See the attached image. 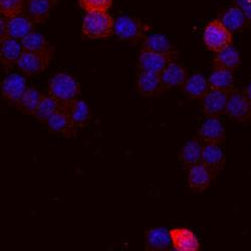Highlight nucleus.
I'll return each mask as SVG.
<instances>
[{
    "label": "nucleus",
    "mask_w": 251,
    "mask_h": 251,
    "mask_svg": "<svg viewBox=\"0 0 251 251\" xmlns=\"http://www.w3.org/2000/svg\"><path fill=\"white\" fill-rule=\"evenodd\" d=\"M64 108L77 128H83L88 125L91 119V110L85 100L75 99L68 103H64Z\"/></svg>",
    "instance_id": "nucleus-22"
},
{
    "label": "nucleus",
    "mask_w": 251,
    "mask_h": 251,
    "mask_svg": "<svg viewBox=\"0 0 251 251\" xmlns=\"http://www.w3.org/2000/svg\"><path fill=\"white\" fill-rule=\"evenodd\" d=\"M137 89L142 96L152 97L160 94L164 89L161 75L153 72L141 71L137 79Z\"/></svg>",
    "instance_id": "nucleus-16"
},
{
    "label": "nucleus",
    "mask_w": 251,
    "mask_h": 251,
    "mask_svg": "<svg viewBox=\"0 0 251 251\" xmlns=\"http://www.w3.org/2000/svg\"><path fill=\"white\" fill-rule=\"evenodd\" d=\"M201 163L212 172L214 177L222 171L225 164V156L219 145L205 144L203 146Z\"/></svg>",
    "instance_id": "nucleus-17"
},
{
    "label": "nucleus",
    "mask_w": 251,
    "mask_h": 251,
    "mask_svg": "<svg viewBox=\"0 0 251 251\" xmlns=\"http://www.w3.org/2000/svg\"><path fill=\"white\" fill-rule=\"evenodd\" d=\"M41 97H43V94H41L38 90H36L33 87H28L25 93L24 94L23 98L20 99L16 107L20 112L25 115L34 116Z\"/></svg>",
    "instance_id": "nucleus-29"
},
{
    "label": "nucleus",
    "mask_w": 251,
    "mask_h": 251,
    "mask_svg": "<svg viewBox=\"0 0 251 251\" xmlns=\"http://www.w3.org/2000/svg\"><path fill=\"white\" fill-rule=\"evenodd\" d=\"M146 248L153 251H164L168 250L172 245L170 231L166 228L159 227L150 229L146 233L145 238Z\"/></svg>",
    "instance_id": "nucleus-20"
},
{
    "label": "nucleus",
    "mask_w": 251,
    "mask_h": 251,
    "mask_svg": "<svg viewBox=\"0 0 251 251\" xmlns=\"http://www.w3.org/2000/svg\"><path fill=\"white\" fill-rule=\"evenodd\" d=\"M62 107V102L52 97L50 94L44 95L40 99L34 117L41 123L47 124L50 118Z\"/></svg>",
    "instance_id": "nucleus-28"
},
{
    "label": "nucleus",
    "mask_w": 251,
    "mask_h": 251,
    "mask_svg": "<svg viewBox=\"0 0 251 251\" xmlns=\"http://www.w3.org/2000/svg\"><path fill=\"white\" fill-rule=\"evenodd\" d=\"M142 50L162 54L176 55L175 49L169 38L160 33L150 34L146 36L143 43Z\"/></svg>",
    "instance_id": "nucleus-24"
},
{
    "label": "nucleus",
    "mask_w": 251,
    "mask_h": 251,
    "mask_svg": "<svg viewBox=\"0 0 251 251\" xmlns=\"http://www.w3.org/2000/svg\"><path fill=\"white\" fill-rule=\"evenodd\" d=\"M53 5L50 0H26L25 12L35 25H41L49 19Z\"/></svg>",
    "instance_id": "nucleus-23"
},
{
    "label": "nucleus",
    "mask_w": 251,
    "mask_h": 251,
    "mask_svg": "<svg viewBox=\"0 0 251 251\" xmlns=\"http://www.w3.org/2000/svg\"><path fill=\"white\" fill-rule=\"evenodd\" d=\"M199 139L205 144L220 145L225 140V130L223 124L217 117H208L199 129Z\"/></svg>",
    "instance_id": "nucleus-9"
},
{
    "label": "nucleus",
    "mask_w": 251,
    "mask_h": 251,
    "mask_svg": "<svg viewBox=\"0 0 251 251\" xmlns=\"http://www.w3.org/2000/svg\"><path fill=\"white\" fill-rule=\"evenodd\" d=\"M0 39H4L7 37V17L1 15L0 18Z\"/></svg>",
    "instance_id": "nucleus-33"
},
{
    "label": "nucleus",
    "mask_w": 251,
    "mask_h": 251,
    "mask_svg": "<svg viewBox=\"0 0 251 251\" xmlns=\"http://www.w3.org/2000/svg\"><path fill=\"white\" fill-rule=\"evenodd\" d=\"M50 1H51L53 4H55V3H57L58 1H60V0H50Z\"/></svg>",
    "instance_id": "nucleus-37"
},
{
    "label": "nucleus",
    "mask_w": 251,
    "mask_h": 251,
    "mask_svg": "<svg viewBox=\"0 0 251 251\" xmlns=\"http://www.w3.org/2000/svg\"><path fill=\"white\" fill-rule=\"evenodd\" d=\"M27 88L25 76L18 74H11L1 82V95L8 103L17 106Z\"/></svg>",
    "instance_id": "nucleus-7"
},
{
    "label": "nucleus",
    "mask_w": 251,
    "mask_h": 251,
    "mask_svg": "<svg viewBox=\"0 0 251 251\" xmlns=\"http://www.w3.org/2000/svg\"><path fill=\"white\" fill-rule=\"evenodd\" d=\"M34 23L24 12L12 17H7V37L22 40L34 31Z\"/></svg>",
    "instance_id": "nucleus-15"
},
{
    "label": "nucleus",
    "mask_w": 251,
    "mask_h": 251,
    "mask_svg": "<svg viewBox=\"0 0 251 251\" xmlns=\"http://www.w3.org/2000/svg\"><path fill=\"white\" fill-rule=\"evenodd\" d=\"M208 83L212 90L231 93L234 91L233 72L214 68L211 75H209Z\"/></svg>",
    "instance_id": "nucleus-25"
},
{
    "label": "nucleus",
    "mask_w": 251,
    "mask_h": 251,
    "mask_svg": "<svg viewBox=\"0 0 251 251\" xmlns=\"http://www.w3.org/2000/svg\"><path fill=\"white\" fill-rule=\"evenodd\" d=\"M219 20L231 32L243 30L249 23L243 9L236 4L223 11Z\"/></svg>",
    "instance_id": "nucleus-19"
},
{
    "label": "nucleus",
    "mask_w": 251,
    "mask_h": 251,
    "mask_svg": "<svg viewBox=\"0 0 251 251\" xmlns=\"http://www.w3.org/2000/svg\"><path fill=\"white\" fill-rule=\"evenodd\" d=\"M82 35L91 39H106L115 34V19L108 11L87 12L81 25Z\"/></svg>",
    "instance_id": "nucleus-1"
},
{
    "label": "nucleus",
    "mask_w": 251,
    "mask_h": 251,
    "mask_svg": "<svg viewBox=\"0 0 251 251\" xmlns=\"http://www.w3.org/2000/svg\"><path fill=\"white\" fill-rule=\"evenodd\" d=\"M54 49L44 51L24 50L17 61V68L23 74L30 76L44 73L53 58Z\"/></svg>",
    "instance_id": "nucleus-5"
},
{
    "label": "nucleus",
    "mask_w": 251,
    "mask_h": 251,
    "mask_svg": "<svg viewBox=\"0 0 251 251\" xmlns=\"http://www.w3.org/2000/svg\"><path fill=\"white\" fill-rule=\"evenodd\" d=\"M47 125L52 133L61 135L66 138L75 137L78 129L71 119L67 110L64 108V103H62V107L50 118Z\"/></svg>",
    "instance_id": "nucleus-8"
},
{
    "label": "nucleus",
    "mask_w": 251,
    "mask_h": 251,
    "mask_svg": "<svg viewBox=\"0 0 251 251\" xmlns=\"http://www.w3.org/2000/svg\"><path fill=\"white\" fill-rule=\"evenodd\" d=\"M176 55L162 54L142 50L139 56V68L141 71L160 74L165 70Z\"/></svg>",
    "instance_id": "nucleus-11"
},
{
    "label": "nucleus",
    "mask_w": 251,
    "mask_h": 251,
    "mask_svg": "<svg viewBox=\"0 0 251 251\" xmlns=\"http://www.w3.org/2000/svg\"><path fill=\"white\" fill-rule=\"evenodd\" d=\"M214 175L202 163L192 166L188 173V185L194 192L206 191L212 183Z\"/></svg>",
    "instance_id": "nucleus-12"
},
{
    "label": "nucleus",
    "mask_w": 251,
    "mask_h": 251,
    "mask_svg": "<svg viewBox=\"0 0 251 251\" xmlns=\"http://www.w3.org/2000/svg\"><path fill=\"white\" fill-rule=\"evenodd\" d=\"M20 43H22L24 50L26 51H44L53 49L46 36L36 31L30 32L28 35L20 40Z\"/></svg>",
    "instance_id": "nucleus-30"
},
{
    "label": "nucleus",
    "mask_w": 251,
    "mask_h": 251,
    "mask_svg": "<svg viewBox=\"0 0 251 251\" xmlns=\"http://www.w3.org/2000/svg\"><path fill=\"white\" fill-rule=\"evenodd\" d=\"M26 0H0V13L5 17H12L25 11Z\"/></svg>",
    "instance_id": "nucleus-31"
},
{
    "label": "nucleus",
    "mask_w": 251,
    "mask_h": 251,
    "mask_svg": "<svg viewBox=\"0 0 251 251\" xmlns=\"http://www.w3.org/2000/svg\"><path fill=\"white\" fill-rule=\"evenodd\" d=\"M187 70L172 60L161 73V79L164 89H173L184 87L188 79Z\"/></svg>",
    "instance_id": "nucleus-14"
},
{
    "label": "nucleus",
    "mask_w": 251,
    "mask_h": 251,
    "mask_svg": "<svg viewBox=\"0 0 251 251\" xmlns=\"http://www.w3.org/2000/svg\"><path fill=\"white\" fill-rule=\"evenodd\" d=\"M49 94L62 103H68L80 95L78 81L67 73L55 74L49 81Z\"/></svg>",
    "instance_id": "nucleus-2"
},
{
    "label": "nucleus",
    "mask_w": 251,
    "mask_h": 251,
    "mask_svg": "<svg viewBox=\"0 0 251 251\" xmlns=\"http://www.w3.org/2000/svg\"><path fill=\"white\" fill-rule=\"evenodd\" d=\"M151 29L149 25L141 19L129 15H122L115 20V35L128 43H137Z\"/></svg>",
    "instance_id": "nucleus-3"
},
{
    "label": "nucleus",
    "mask_w": 251,
    "mask_h": 251,
    "mask_svg": "<svg viewBox=\"0 0 251 251\" xmlns=\"http://www.w3.org/2000/svg\"><path fill=\"white\" fill-rule=\"evenodd\" d=\"M172 246L178 251H197L200 243L193 231L188 228H174L170 230Z\"/></svg>",
    "instance_id": "nucleus-13"
},
{
    "label": "nucleus",
    "mask_w": 251,
    "mask_h": 251,
    "mask_svg": "<svg viewBox=\"0 0 251 251\" xmlns=\"http://www.w3.org/2000/svg\"><path fill=\"white\" fill-rule=\"evenodd\" d=\"M226 114L232 120L240 123L251 120V101L245 93L239 91L229 93Z\"/></svg>",
    "instance_id": "nucleus-6"
},
{
    "label": "nucleus",
    "mask_w": 251,
    "mask_h": 251,
    "mask_svg": "<svg viewBox=\"0 0 251 251\" xmlns=\"http://www.w3.org/2000/svg\"><path fill=\"white\" fill-rule=\"evenodd\" d=\"M241 58L239 51L231 45L216 52L213 58V68L234 72L239 68Z\"/></svg>",
    "instance_id": "nucleus-21"
},
{
    "label": "nucleus",
    "mask_w": 251,
    "mask_h": 251,
    "mask_svg": "<svg viewBox=\"0 0 251 251\" xmlns=\"http://www.w3.org/2000/svg\"><path fill=\"white\" fill-rule=\"evenodd\" d=\"M78 3L86 12L108 11L113 4V0H78Z\"/></svg>",
    "instance_id": "nucleus-32"
},
{
    "label": "nucleus",
    "mask_w": 251,
    "mask_h": 251,
    "mask_svg": "<svg viewBox=\"0 0 251 251\" xmlns=\"http://www.w3.org/2000/svg\"><path fill=\"white\" fill-rule=\"evenodd\" d=\"M243 11H244L247 19L249 20V23H251V0H250V2L243 8Z\"/></svg>",
    "instance_id": "nucleus-34"
},
{
    "label": "nucleus",
    "mask_w": 251,
    "mask_h": 251,
    "mask_svg": "<svg viewBox=\"0 0 251 251\" xmlns=\"http://www.w3.org/2000/svg\"><path fill=\"white\" fill-rule=\"evenodd\" d=\"M245 94H246V96H247V98L249 99V100L251 101V82L249 83V85L247 86V88H246V90H245V92H244Z\"/></svg>",
    "instance_id": "nucleus-36"
},
{
    "label": "nucleus",
    "mask_w": 251,
    "mask_h": 251,
    "mask_svg": "<svg viewBox=\"0 0 251 251\" xmlns=\"http://www.w3.org/2000/svg\"><path fill=\"white\" fill-rule=\"evenodd\" d=\"M203 41L207 50L218 52L232 45L233 35L219 19H214L205 26Z\"/></svg>",
    "instance_id": "nucleus-4"
},
{
    "label": "nucleus",
    "mask_w": 251,
    "mask_h": 251,
    "mask_svg": "<svg viewBox=\"0 0 251 251\" xmlns=\"http://www.w3.org/2000/svg\"><path fill=\"white\" fill-rule=\"evenodd\" d=\"M183 88L188 97L195 100H202L211 90L208 80L200 74H195L188 77Z\"/></svg>",
    "instance_id": "nucleus-27"
},
{
    "label": "nucleus",
    "mask_w": 251,
    "mask_h": 251,
    "mask_svg": "<svg viewBox=\"0 0 251 251\" xmlns=\"http://www.w3.org/2000/svg\"><path fill=\"white\" fill-rule=\"evenodd\" d=\"M23 51L22 43L18 39L12 37L0 39V60L4 67L10 68L16 65Z\"/></svg>",
    "instance_id": "nucleus-18"
},
{
    "label": "nucleus",
    "mask_w": 251,
    "mask_h": 251,
    "mask_svg": "<svg viewBox=\"0 0 251 251\" xmlns=\"http://www.w3.org/2000/svg\"><path fill=\"white\" fill-rule=\"evenodd\" d=\"M229 93L210 90L202 99V110L207 117H219L226 113Z\"/></svg>",
    "instance_id": "nucleus-10"
},
{
    "label": "nucleus",
    "mask_w": 251,
    "mask_h": 251,
    "mask_svg": "<svg viewBox=\"0 0 251 251\" xmlns=\"http://www.w3.org/2000/svg\"><path fill=\"white\" fill-rule=\"evenodd\" d=\"M203 146L200 140L192 139L188 141L181 149L180 160L185 167L191 168L192 166L201 163Z\"/></svg>",
    "instance_id": "nucleus-26"
},
{
    "label": "nucleus",
    "mask_w": 251,
    "mask_h": 251,
    "mask_svg": "<svg viewBox=\"0 0 251 251\" xmlns=\"http://www.w3.org/2000/svg\"><path fill=\"white\" fill-rule=\"evenodd\" d=\"M250 2V0H235V4L239 6L240 8H244L248 3Z\"/></svg>",
    "instance_id": "nucleus-35"
}]
</instances>
